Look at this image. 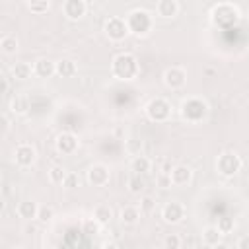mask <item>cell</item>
Returning <instances> with one entry per match:
<instances>
[{
    "label": "cell",
    "instance_id": "obj_12",
    "mask_svg": "<svg viewBox=\"0 0 249 249\" xmlns=\"http://www.w3.org/2000/svg\"><path fill=\"white\" fill-rule=\"evenodd\" d=\"M54 148L62 156H70L78 150V136L72 132H60L54 140Z\"/></svg>",
    "mask_w": 249,
    "mask_h": 249
},
{
    "label": "cell",
    "instance_id": "obj_5",
    "mask_svg": "<svg viewBox=\"0 0 249 249\" xmlns=\"http://www.w3.org/2000/svg\"><path fill=\"white\" fill-rule=\"evenodd\" d=\"M146 117L154 123H163L171 117V103L165 97H154L146 103Z\"/></svg>",
    "mask_w": 249,
    "mask_h": 249
},
{
    "label": "cell",
    "instance_id": "obj_38",
    "mask_svg": "<svg viewBox=\"0 0 249 249\" xmlns=\"http://www.w3.org/2000/svg\"><path fill=\"white\" fill-rule=\"evenodd\" d=\"M210 249H230V245H228V243H224V241H220L218 245H214V247H210Z\"/></svg>",
    "mask_w": 249,
    "mask_h": 249
},
{
    "label": "cell",
    "instance_id": "obj_42",
    "mask_svg": "<svg viewBox=\"0 0 249 249\" xmlns=\"http://www.w3.org/2000/svg\"><path fill=\"white\" fill-rule=\"evenodd\" d=\"M144 249H158V247H152V245H148V247H144Z\"/></svg>",
    "mask_w": 249,
    "mask_h": 249
},
{
    "label": "cell",
    "instance_id": "obj_26",
    "mask_svg": "<svg viewBox=\"0 0 249 249\" xmlns=\"http://www.w3.org/2000/svg\"><path fill=\"white\" fill-rule=\"evenodd\" d=\"M27 109H29V101H27V97H23V95H16V97L12 99V111H14V113L21 115V113H25Z\"/></svg>",
    "mask_w": 249,
    "mask_h": 249
},
{
    "label": "cell",
    "instance_id": "obj_21",
    "mask_svg": "<svg viewBox=\"0 0 249 249\" xmlns=\"http://www.w3.org/2000/svg\"><path fill=\"white\" fill-rule=\"evenodd\" d=\"M111 218H113V208H111L109 204H97V206L93 208V220H95L99 226L109 224Z\"/></svg>",
    "mask_w": 249,
    "mask_h": 249
},
{
    "label": "cell",
    "instance_id": "obj_2",
    "mask_svg": "<svg viewBox=\"0 0 249 249\" xmlns=\"http://www.w3.org/2000/svg\"><path fill=\"white\" fill-rule=\"evenodd\" d=\"M239 18H241V12H239V8H237L235 4H231V2H220V4H216V6L210 10V19H212V23L218 25V27H222V29H230V27L237 25Z\"/></svg>",
    "mask_w": 249,
    "mask_h": 249
},
{
    "label": "cell",
    "instance_id": "obj_36",
    "mask_svg": "<svg viewBox=\"0 0 249 249\" xmlns=\"http://www.w3.org/2000/svg\"><path fill=\"white\" fill-rule=\"evenodd\" d=\"M235 249H249V235H241L235 243Z\"/></svg>",
    "mask_w": 249,
    "mask_h": 249
},
{
    "label": "cell",
    "instance_id": "obj_11",
    "mask_svg": "<svg viewBox=\"0 0 249 249\" xmlns=\"http://www.w3.org/2000/svg\"><path fill=\"white\" fill-rule=\"evenodd\" d=\"M86 177H88V183L91 187H103L109 183V167L103 163H93L88 167Z\"/></svg>",
    "mask_w": 249,
    "mask_h": 249
},
{
    "label": "cell",
    "instance_id": "obj_33",
    "mask_svg": "<svg viewBox=\"0 0 249 249\" xmlns=\"http://www.w3.org/2000/svg\"><path fill=\"white\" fill-rule=\"evenodd\" d=\"M78 185H80L78 175H76V173H72V171H68V175H66V179H64L62 187H64V189H68V191H72V189H76Z\"/></svg>",
    "mask_w": 249,
    "mask_h": 249
},
{
    "label": "cell",
    "instance_id": "obj_19",
    "mask_svg": "<svg viewBox=\"0 0 249 249\" xmlns=\"http://www.w3.org/2000/svg\"><path fill=\"white\" fill-rule=\"evenodd\" d=\"M76 72H78V66H76L74 60H70V58L56 60V76H60V78H72Z\"/></svg>",
    "mask_w": 249,
    "mask_h": 249
},
{
    "label": "cell",
    "instance_id": "obj_35",
    "mask_svg": "<svg viewBox=\"0 0 249 249\" xmlns=\"http://www.w3.org/2000/svg\"><path fill=\"white\" fill-rule=\"evenodd\" d=\"M158 185L160 187H171V177H169V171H163V173H160L158 175Z\"/></svg>",
    "mask_w": 249,
    "mask_h": 249
},
{
    "label": "cell",
    "instance_id": "obj_27",
    "mask_svg": "<svg viewBox=\"0 0 249 249\" xmlns=\"http://www.w3.org/2000/svg\"><path fill=\"white\" fill-rule=\"evenodd\" d=\"M53 218H54V208H53L51 204H43V206H39L37 220H39L41 224H47V222H51Z\"/></svg>",
    "mask_w": 249,
    "mask_h": 249
},
{
    "label": "cell",
    "instance_id": "obj_41",
    "mask_svg": "<svg viewBox=\"0 0 249 249\" xmlns=\"http://www.w3.org/2000/svg\"><path fill=\"white\" fill-rule=\"evenodd\" d=\"M12 249H25L23 245H16V247H12Z\"/></svg>",
    "mask_w": 249,
    "mask_h": 249
},
{
    "label": "cell",
    "instance_id": "obj_3",
    "mask_svg": "<svg viewBox=\"0 0 249 249\" xmlns=\"http://www.w3.org/2000/svg\"><path fill=\"white\" fill-rule=\"evenodd\" d=\"M124 21H126V27H128V33L136 35V37H144L152 31L154 27V18L148 10L144 8H134L130 10L126 16H124Z\"/></svg>",
    "mask_w": 249,
    "mask_h": 249
},
{
    "label": "cell",
    "instance_id": "obj_18",
    "mask_svg": "<svg viewBox=\"0 0 249 249\" xmlns=\"http://www.w3.org/2000/svg\"><path fill=\"white\" fill-rule=\"evenodd\" d=\"M119 220H121L124 226H134V224L140 220V208L134 206V204L123 206L121 212H119Z\"/></svg>",
    "mask_w": 249,
    "mask_h": 249
},
{
    "label": "cell",
    "instance_id": "obj_24",
    "mask_svg": "<svg viewBox=\"0 0 249 249\" xmlns=\"http://www.w3.org/2000/svg\"><path fill=\"white\" fill-rule=\"evenodd\" d=\"M31 74H33V66L29 62H16L12 66V76L16 80H27L31 78Z\"/></svg>",
    "mask_w": 249,
    "mask_h": 249
},
{
    "label": "cell",
    "instance_id": "obj_17",
    "mask_svg": "<svg viewBox=\"0 0 249 249\" xmlns=\"http://www.w3.org/2000/svg\"><path fill=\"white\" fill-rule=\"evenodd\" d=\"M33 74L39 78H51L56 74V62H53L49 58H39L33 64Z\"/></svg>",
    "mask_w": 249,
    "mask_h": 249
},
{
    "label": "cell",
    "instance_id": "obj_23",
    "mask_svg": "<svg viewBox=\"0 0 249 249\" xmlns=\"http://www.w3.org/2000/svg\"><path fill=\"white\" fill-rule=\"evenodd\" d=\"M0 49L4 54H16V51L19 49L18 37L16 35H2L0 37Z\"/></svg>",
    "mask_w": 249,
    "mask_h": 249
},
{
    "label": "cell",
    "instance_id": "obj_28",
    "mask_svg": "<svg viewBox=\"0 0 249 249\" xmlns=\"http://www.w3.org/2000/svg\"><path fill=\"white\" fill-rule=\"evenodd\" d=\"M181 235L179 233H165L163 237V247L165 249H181Z\"/></svg>",
    "mask_w": 249,
    "mask_h": 249
},
{
    "label": "cell",
    "instance_id": "obj_25",
    "mask_svg": "<svg viewBox=\"0 0 249 249\" xmlns=\"http://www.w3.org/2000/svg\"><path fill=\"white\" fill-rule=\"evenodd\" d=\"M66 175H68V171H66L62 165H58V163L51 165V169H49V179H51V183H54V185H62L64 179H66Z\"/></svg>",
    "mask_w": 249,
    "mask_h": 249
},
{
    "label": "cell",
    "instance_id": "obj_14",
    "mask_svg": "<svg viewBox=\"0 0 249 249\" xmlns=\"http://www.w3.org/2000/svg\"><path fill=\"white\" fill-rule=\"evenodd\" d=\"M169 177H171V185H175V187H185V185H189L191 179H193V169H191L189 165H175V167H171Z\"/></svg>",
    "mask_w": 249,
    "mask_h": 249
},
{
    "label": "cell",
    "instance_id": "obj_22",
    "mask_svg": "<svg viewBox=\"0 0 249 249\" xmlns=\"http://www.w3.org/2000/svg\"><path fill=\"white\" fill-rule=\"evenodd\" d=\"M222 231L218 230V226H206L204 230H202V241L208 245V247H214V245H218L220 241H222Z\"/></svg>",
    "mask_w": 249,
    "mask_h": 249
},
{
    "label": "cell",
    "instance_id": "obj_7",
    "mask_svg": "<svg viewBox=\"0 0 249 249\" xmlns=\"http://www.w3.org/2000/svg\"><path fill=\"white\" fill-rule=\"evenodd\" d=\"M103 31H105V35H107L111 41H123V39L128 35V27H126L124 18H117V16H113V18H109V19L105 21Z\"/></svg>",
    "mask_w": 249,
    "mask_h": 249
},
{
    "label": "cell",
    "instance_id": "obj_37",
    "mask_svg": "<svg viewBox=\"0 0 249 249\" xmlns=\"http://www.w3.org/2000/svg\"><path fill=\"white\" fill-rule=\"evenodd\" d=\"M8 128H10V119H8L6 115H2V132L6 134V132H8Z\"/></svg>",
    "mask_w": 249,
    "mask_h": 249
},
{
    "label": "cell",
    "instance_id": "obj_1",
    "mask_svg": "<svg viewBox=\"0 0 249 249\" xmlns=\"http://www.w3.org/2000/svg\"><path fill=\"white\" fill-rule=\"evenodd\" d=\"M111 72H113V76L117 80H123V82L134 80L138 76V72H140L138 58L132 53H119L111 60Z\"/></svg>",
    "mask_w": 249,
    "mask_h": 249
},
{
    "label": "cell",
    "instance_id": "obj_32",
    "mask_svg": "<svg viewBox=\"0 0 249 249\" xmlns=\"http://www.w3.org/2000/svg\"><path fill=\"white\" fill-rule=\"evenodd\" d=\"M154 208H156V200H154V196L146 195V196L140 198V212L150 214V212H154Z\"/></svg>",
    "mask_w": 249,
    "mask_h": 249
},
{
    "label": "cell",
    "instance_id": "obj_40",
    "mask_svg": "<svg viewBox=\"0 0 249 249\" xmlns=\"http://www.w3.org/2000/svg\"><path fill=\"white\" fill-rule=\"evenodd\" d=\"M103 249H119V247H117V243L109 241V243H105V245H103Z\"/></svg>",
    "mask_w": 249,
    "mask_h": 249
},
{
    "label": "cell",
    "instance_id": "obj_15",
    "mask_svg": "<svg viewBox=\"0 0 249 249\" xmlns=\"http://www.w3.org/2000/svg\"><path fill=\"white\" fill-rule=\"evenodd\" d=\"M16 210H18V216H19V218H23V220L31 222V220H37V214H39V204H37L35 200H31V198H25V200L18 202Z\"/></svg>",
    "mask_w": 249,
    "mask_h": 249
},
{
    "label": "cell",
    "instance_id": "obj_34",
    "mask_svg": "<svg viewBox=\"0 0 249 249\" xmlns=\"http://www.w3.org/2000/svg\"><path fill=\"white\" fill-rule=\"evenodd\" d=\"M84 231H86L88 235H95V233L99 231V224H97L95 220H88V222L84 224Z\"/></svg>",
    "mask_w": 249,
    "mask_h": 249
},
{
    "label": "cell",
    "instance_id": "obj_20",
    "mask_svg": "<svg viewBox=\"0 0 249 249\" xmlns=\"http://www.w3.org/2000/svg\"><path fill=\"white\" fill-rule=\"evenodd\" d=\"M130 169L134 171V175H144L152 169V160L146 156H134V160L130 161Z\"/></svg>",
    "mask_w": 249,
    "mask_h": 249
},
{
    "label": "cell",
    "instance_id": "obj_39",
    "mask_svg": "<svg viewBox=\"0 0 249 249\" xmlns=\"http://www.w3.org/2000/svg\"><path fill=\"white\" fill-rule=\"evenodd\" d=\"M2 93H8V80L2 78Z\"/></svg>",
    "mask_w": 249,
    "mask_h": 249
},
{
    "label": "cell",
    "instance_id": "obj_31",
    "mask_svg": "<svg viewBox=\"0 0 249 249\" xmlns=\"http://www.w3.org/2000/svg\"><path fill=\"white\" fill-rule=\"evenodd\" d=\"M216 226H218V230H220L224 235L235 230V222H233V218H220Z\"/></svg>",
    "mask_w": 249,
    "mask_h": 249
},
{
    "label": "cell",
    "instance_id": "obj_10",
    "mask_svg": "<svg viewBox=\"0 0 249 249\" xmlns=\"http://www.w3.org/2000/svg\"><path fill=\"white\" fill-rule=\"evenodd\" d=\"M161 218L165 224H179L185 218V206L179 200H169L161 208Z\"/></svg>",
    "mask_w": 249,
    "mask_h": 249
},
{
    "label": "cell",
    "instance_id": "obj_6",
    "mask_svg": "<svg viewBox=\"0 0 249 249\" xmlns=\"http://www.w3.org/2000/svg\"><path fill=\"white\" fill-rule=\"evenodd\" d=\"M241 158L235 152H224L216 160V171L224 177H233L235 173L241 171Z\"/></svg>",
    "mask_w": 249,
    "mask_h": 249
},
{
    "label": "cell",
    "instance_id": "obj_30",
    "mask_svg": "<svg viewBox=\"0 0 249 249\" xmlns=\"http://www.w3.org/2000/svg\"><path fill=\"white\" fill-rule=\"evenodd\" d=\"M144 179L140 177V175H132L130 179H128V191L132 193V195H138L142 189H144Z\"/></svg>",
    "mask_w": 249,
    "mask_h": 249
},
{
    "label": "cell",
    "instance_id": "obj_29",
    "mask_svg": "<svg viewBox=\"0 0 249 249\" xmlns=\"http://www.w3.org/2000/svg\"><path fill=\"white\" fill-rule=\"evenodd\" d=\"M27 8L33 12V14H43L51 8V2L49 0H33V2H27Z\"/></svg>",
    "mask_w": 249,
    "mask_h": 249
},
{
    "label": "cell",
    "instance_id": "obj_8",
    "mask_svg": "<svg viewBox=\"0 0 249 249\" xmlns=\"http://www.w3.org/2000/svg\"><path fill=\"white\" fill-rule=\"evenodd\" d=\"M163 84L169 89H181L187 84V70L181 66H169L163 72Z\"/></svg>",
    "mask_w": 249,
    "mask_h": 249
},
{
    "label": "cell",
    "instance_id": "obj_13",
    "mask_svg": "<svg viewBox=\"0 0 249 249\" xmlns=\"http://www.w3.org/2000/svg\"><path fill=\"white\" fill-rule=\"evenodd\" d=\"M62 12H64V16H66L68 19L78 21V19H82V18L86 16L88 4H86L84 0H66V2L62 4Z\"/></svg>",
    "mask_w": 249,
    "mask_h": 249
},
{
    "label": "cell",
    "instance_id": "obj_4",
    "mask_svg": "<svg viewBox=\"0 0 249 249\" xmlns=\"http://www.w3.org/2000/svg\"><path fill=\"white\" fill-rule=\"evenodd\" d=\"M179 113L187 123H200L208 117V103L200 97H187L181 101Z\"/></svg>",
    "mask_w": 249,
    "mask_h": 249
},
{
    "label": "cell",
    "instance_id": "obj_9",
    "mask_svg": "<svg viewBox=\"0 0 249 249\" xmlns=\"http://www.w3.org/2000/svg\"><path fill=\"white\" fill-rule=\"evenodd\" d=\"M37 160V150L31 144H18L14 150V161L19 167H29Z\"/></svg>",
    "mask_w": 249,
    "mask_h": 249
},
{
    "label": "cell",
    "instance_id": "obj_16",
    "mask_svg": "<svg viewBox=\"0 0 249 249\" xmlns=\"http://www.w3.org/2000/svg\"><path fill=\"white\" fill-rule=\"evenodd\" d=\"M156 14L165 19L175 18L179 14V2L177 0H160V2H156Z\"/></svg>",
    "mask_w": 249,
    "mask_h": 249
}]
</instances>
